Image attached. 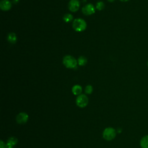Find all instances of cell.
<instances>
[{"label":"cell","instance_id":"cell-1","mask_svg":"<svg viewBox=\"0 0 148 148\" xmlns=\"http://www.w3.org/2000/svg\"><path fill=\"white\" fill-rule=\"evenodd\" d=\"M72 27L77 32H82L86 29L87 24L85 20L82 18H75L73 21Z\"/></svg>","mask_w":148,"mask_h":148},{"label":"cell","instance_id":"cell-2","mask_svg":"<svg viewBox=\"0 0 148 148\" xmlns=\"http://www.w3.org/2000/svg\"><path fill=\"white\" fill-rule=\"evenodd\" d=\"M62 62L65 66L69 69L75 68L77 64V61L73 57L69 55L65 56L63 58Z\"/></svg>","mask_w":148,"mask_h":148},{"label":"cell","instance_id":"cell-3","mask_svg":"<svg viewBox=\"0 0 148 148\" xmlns=\"http://www.w3.org/2000/svg\"><path fill=\"white\" fill-rule=\"evenodd\" d=\"M117 131L113 127L106 128L102 133V136L104 139L110 141L114 139L116 136Z\"/></svg>","mask_w":148,"mask_h":148},{"label":"cell","instance_id":"cell-4","mask_svg":"<svg viewBox=\"0 0 148 148\" xmlns=\"http://www.w3.org/2000/svg\"><path fill=\"white\" fill-rule=\"evenodd\" d=\"M76 103L79 108H85L88 103V98L86 95L82 94L77 97L76 99Z\"/></svg>","mask_w":148,"mask_h":148},{"label":"cell","instance_id":"cell-5","mask_svg":"<svg viewBox=\"0 0 148 148\" xmlns=\"http://www.w3.org/2000/svg\"><path fill=\"white\" fill-rule=\"evenodd\" d=\"M28 114L24 112L19 113L17 116L16 118V122L19 124H23L26 123L28 120Z\"/></svg>","mask_w":148,"mask_h":148},{"label":"cell","instance_id":"cell-6","mask_svg":"<svg viewBox=\"0 0 148 148\" xmlns=\"http://www.w3.org/2000/svg\"><path fill=\"white\" fill-rule=\"evenodd\" d=\"M95 8L91 3H88L82 8V12L84 14L88 16L91 15L95 13Z\"/></svg>","mask_w":148,"mask_h":148},{"label":"cell","instance_id":"cell-7","mask_svg":"<svg viewBox=\"0 0 148 148\" xmlns=\"http://www.w3.org/2000/svg\"><path fill=\"white\" fill-rule=\"evenodd\" d=\"M80 6V2L78 0H71L68 3V9L71 12H77Z\"/></svg>","mask_w":148,"mask_h":148},{"label":"cell","instance_id":"cell-8","mask_svg":"<svg viewBox=\"0 0 148 148\" xmlns=\"http://www.w3.org/2000/svg\"><path fill=\"white\" fill-rule=\"evenodd\" d=\"M12 3L9 0H2L0 2V8L3 11H8L11 9Z\"/></svg>","mask_w":148,"mask_h":148},{"label":"cell","instance_id":"cell-9","mask_svg":"<svg viewBox=\"0 0 148 148\" xmlns=\"http://www.w3.org/2000/svg\"><path fill=\"white\" fill-rule=\"evenodd\" d=\"M18 142V139L14 136H12L8 138L6 142L7 148H13Z\"/></svg>","mask_w":148,"mask_h":148},{"label":"cell","instance_id":"cell-10","mask_svg":"<svg viewBox=\"0 0 148 148\" xmlns=\"http://www.w3.org/2000/svg\"><path fill=\"white\" fill-rule=\"evenodd\" d=\"M17 36L16 35L15 33L14 32H10L8 34V37H7V39L8 41L12 43V44H14L16 43L17 42Z\"/></svg>","mask_w":148,"mask_h":148},{"label":"cell","instance_id":"cell-11","mask_svg":"<svg viewBox=\"0 0 148 148\" xmlns=\"http://www.w3.org/2000/svg\"><path fill=\"white\" fill-rule=\"evenodd\" d=\"M72 93L75 95H79L80 94H82V87L78 84L75 85L74 86H73L72 88Z\"/></svg>","mask_w":148,"mask_h":148},{"label":"cell","instance_id":"cell-12","mask_svg":"<svg viewBox=\"0 0 148 148\" xmlns=\"http://www.w3.org/2000/svg\"><path fill=\"white\" fill-rule=\"evenodd\" d=\"M141 148H148V135L143 136L140 140Z\"/></svg>","mask_w":148,"mask_h":148},{"label":"cell","instance_id":"cell-13","mask_svg":"<svg viewBox=\"0 0 148 148\" xmlns=\"http://www.w3.org/2000/svg\"><path fill=\"white\" fill-rule=\"evenodd\" d=\"M87 62V60L86 58V57H84V56H80L78 60H77V64L80 65V66H83L84 65H86Z\"/></svg>","mask_w":148,"mask_h":148},{"label":"cell","instance_id":"cell-14","mask_svg":"<svg viewBox=\"0 0 148 148\" xmlns=\"http://www.w3.org/2000/svg\"><path fill=\"white\" fill-rule=\"evenodd\" d=\"M73 16L69 13H66L63 16V20L66 23L71 22V21L73 20Z\"/></svg>","mask_w":148,"mask_h":148},{"label":"cell","instance_id":"cell-15","mask_svg":"<svg viewBox=\"0 0 148 148\" xmlns=\"http://www.w3.org/2000/svg\"><path fill=\"white\" fill-rule=\"evenodd\" d=\"M104 7H105V4L103 2L99 1L96 4V9H98V10H102L104 8Z\"/></svg>","mask_w":148,"mask_h":148},{"label":"cell","instance_id":"cell-16","mask_svg":"<svg viewBox=\"0 0 148 148\" xmlns=\"http://www.w3.org/2000/svg\"><path fill=\"white\" fill-rule=\"evenodd\" d=\"M93 91V88L91 85H87L84 90V91L86 94H91L92 92Z\"/></svg>","mask_w":148,"mask_h":148},{"label":"cell","instance_id":"cell-17","mask_svg":"<svg viewBox=\"0 0 148 148\" xmlns=\"http://www.w3.org/2000/svg\"><path fill=\"white\" fill-rule=\"evenodd\" d=\"M0 148H7L6 144L5 143L3 140H0Z\"/></svg>","mask_w":148,"mask_h":148},{"label":"cell","instance_id":"cell-18","mask_svg":"<svg viewBox=\"0 0 148 148\" xmlns=\"http://www.w3.org/2000/svg\"><path fill=\"white\" fill-rule=\"evenodd\" d=\"M120 1H121V2H127V1H128L129 0H120Z\"/></svg>","mask_w":148,"mask_h":148},{"label":"cell","instance_id":"cell-19","mask_svg":"<svg viewBox=\"0 0 148 148\" xmlns=\"http://www.w3.org/2000/svg\"><path fill=\"white\" fill-rule=\"evenodd\" d=\"M108 1H109V2H113V1H114L115 0H108Z\"/></svg>","mask_w":148,"mask_h":148},{"label":"cell","instance_id":"cell-20","mask_svg":"<svg viewBox=\"0 0 148 148\" xmlns=\"http://www.w3.org/2000/svg\"><path fill=\"white\" fill-rule=\"evenodd\" d=\"M147 66H148V61H147Z\"/></svg>","mask_w":148,"mask_h":148}]
</instances>
